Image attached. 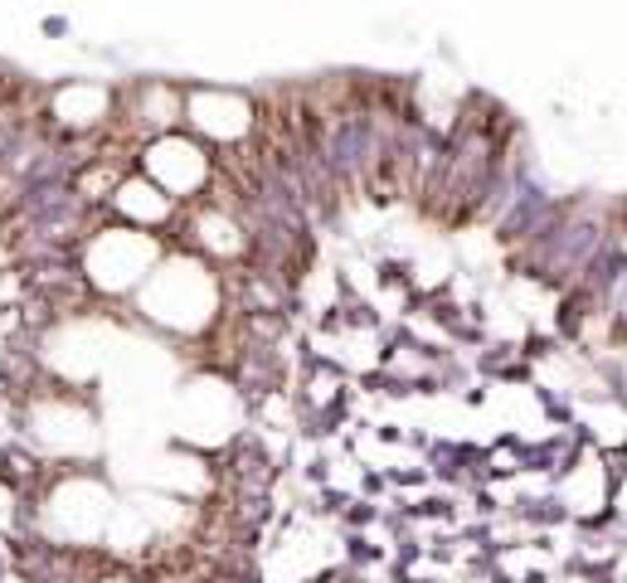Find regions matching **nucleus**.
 <instances>
[{
	"label": "nucleus",
	"mask_w": 627,
	"mask_h": 583,
	"mask_svg": "<svg viewBox=\"0 0 627 583\" xmlns=\"http://www.w3.org/2000/svg\"><path fill=\"white\" fill-rule=\"evenodd\" d=\"M39 29H44V34H54V39H59V34H69V29H73V24H69V20H64V15H49V20H44V24H39Z\"/></svg>",
	"instance_id": "nucleus-8"
},
{
	"label": "nucleus",
	"mask_w": 627,
	"mask_h": 583,
	"mask_svg": "<svg viewBox=\"0 0 627 583\" xmlns=\"http://www.w3.org/2000/svg\"><path fill=\"white\" fill-rule=\"evenodd\" d=\"M5 574H10V564H5V559H0V579H5Z\"/></svg>",
	"instance_id": "nucleus-12"
},
{
	"label": "nucleus",
	"mask_w": 627,
	"mask_h": 583,
	"mask_svg": "<svg viewBox=\"0 0 627 583\" xmlns=\"http://www.w3.org/2000/svg\"><path fill=\"white\" fill-rule=\"evenodd\" d=\"M618 579H623V583H627V574H618Z\"/></svg>",
	"instance_id": "nucleus-13"
},
{
	"label": "nucleus",
	"mask_w": 627,
	"mask_h": 583,
	"mask_svg": "<svg viewBox=\"0 0 627 583\" xmlns=\"http://www.w3.org/2000/svg\"><path fill=\"white\" fill-rule=\"evenodd\" d=\"M462 403H467V408H482V403H487V384H472V389H462Z\"/></svg>",
	"instance_id": "nucleus-9"
},
{
	"label": "nucleus",
	"mask_w": 627,
	"mask_h": 583,
	"mask_svg": "<svg viewBox=\"0 0 627 583\" xmlns=\"http://www.w3.org/2000/svg\"><path fill=\"white\" fill-rule=\"evenodd\" d=\"M472 501H477L472 510H477L482 520H491V515L501 510V501H496V491H491V486H477V491H472Z\"/></svg>",
	"instance_id": "nucleus-4"
},
{
	"label": "nucleus",
	"mask_w": 627,
	"mask_h": 583,
	"mask_svg": "<svg viewBox=\"0 0 627 583\" xmlns=\"http://www.w3.org/2000/svg\"><path fill=\"white\" fill-rule=\"evenodd\" d=\"M496 380H501V384H530V380H535V365H525V360L521 365H506Z\"/></svg>",
	"instance_id": "nucleus-6"
},
{
	"label": "nucleus",
	"mask_w": 627,
	"mask_h": 583,
	"mask_svg": "<svg viewBox=\"0 0 627 583\" xmlns=\"http://www.w3.org/2000/svg\"><path fill=\"white\" fill-rule=\"evenodd\" d=\"M375 282H380V292H414V263L409 258H380Z\"/></svg>",
	"instance_id": "nucleus-1"
},
{
	"label": "nucleus",
	"mask_w": 627,
	"mask_h": 583,
	"mask_svg": "<svg viewBox=\"0 0 627 583\" xmlns=\"http://www.w3.org/2000/svg\"><path fill=\"white\" fill-rule=\"evenodd\" d=\"M394 583H442L438 574H404V579H394Z\"/></svg>",
	"instance_id": "nucleus-11"
},
{
	"label": "nucleus",
	"mask_w": 627,
	"mask_h": 583,
	"mask_svg": "<svg viewBox=\"0 0 627 583\" xmlns=\"http://www.w3.org/2000/svg\"><path fill=\"white\" fill-rule=\"evenodd\" d=\"M389 491V482H384V472L380 467H365V477H360V501H375L380 505V496Z\"/></svg>",
	"instance_id": "nucleus-3"
},
{
	"label": "nucleus",
	"mask_w": 627,
	"mask_h": 583,
	"mask_svg": "<svg viewBox=\"0 0 627 583\" xmlns=\"http://www.w3.org/2000/svg\"><path fill=\"white\" fill-rule=\"evenodd\" d=\"M307 482L321 491V486H331V457H312L307 462Z\"/></svg>",
	"instance_id": "nucleus-5"
},
{
	"label": "nucleus",
	"mask_w": 627,
	"mask_h": 583,
	"mask_svg": "<svg viewBox=\"0 0 627 583\" xmlns=\"http://www.w3.org/2000/svg\"><path fill=\"white\" fill-rule=\"evenodd\" d=\"M516 583H554V569H525Z\"/></svg>",
	"instance_id": "nucleus-10"
},
{
	"label": "nucleus",
	"mask_w": 627,
	"mask_h": 583,
	"mask_svg": "<svg viewBox=\"0 0 627 583\" xmlns=\"http://www.w3.org/2000/svg\"><path fill=\"white\" fill-rule=\"evenodd\" d=\"M370 438L394 447V442H404V428H399V423H370Z\"/></svg>",
	"instance_id": "nucleus-7"
},
{
	"label": "nucleus",
	"mask_w": 627,
	"mask_h": 583,
	"mask_svg": "<svg viewBox=\"0 0 627 583\" xmlns=\"http://www.w3.org/2000/svg\"><path fill=\"white\" fill-rule=\"evenodd\" d=\"M559 350H564V345H559V336H554V331H535V326L525 331L521 345H516V355H521L525 365H535V360H554Z\"/></svg>",
	"instance_id": "nucleus-2"
}]
</instances>
